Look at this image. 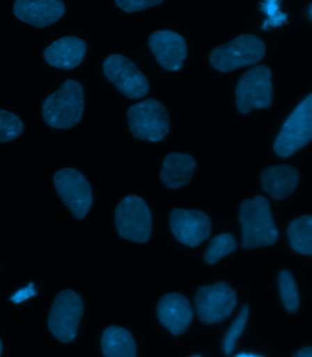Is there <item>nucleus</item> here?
Wrapping results in <instances>:
<instances>
[{
	"label": "nucleus",
	"mask_w": 312,
	"mask_h": 357,
	"mask_svg": "<svg viewBox=\"0 0 312 357\" xmlns=\"http://www.w3.org/2000/svg\"><path fill=\"white\" fill-rule=\"evenodd\" d=\"M271 76L267 66H259L250 69L239 80L235 96L236 105L241 113L270 107L273 95Z\"/></svg>",
	"instance_id": "6e6552de"
},
{
	"label": "nucleus",
	"mask_w": 312,
	"mask_h": 357,
	"mask_svg": "<svg viewBox=\"0 0 312 357\" xmlns=\"http://www.w3.org/2000/svg\"><path fill=\"white\" fill-rule=\"evenodd\" d=\"M235 248L236 241L234 236L231 234H221L210 242L208 248L204 255V260L207 264L214 265L221 257L234 252Z\"/></svg>",
	"instance_id": "412c9836"
},
{
	"label": "nucleus",
	"mask_w": 312,
	"mask_h": 357,
	"mask_svg": "<svg viewBox=\"0 0 312 357\" xmlns=\"http://www.w3.org/2000/svg\"><path fill=\"white\" fill-rule=\"evenodd\" d=\"M55 189L77 220L86 218L93 204L91 186L77 169L65 168L54 174Z\"/></svg>",
	"instance_id": "9d476101"
},
{
	"label": "nucleus",
	"mask_w": 312,
	"mask_h": 357,
	"mask_svg": "<svg viewBox=\"0 0 312 357\" xmlns=\"http://www.w3.org/2000/svg\"><path fill=\"white\" fill-rule=\"evenodd\" d=\"M162 1L163 0H115L118 7L128 13L147 10L160 4Z\"/></svg>",
	"instance_id": "a878e982"
},
{
	"label": "nucleus",
	"mask_w": 312,
	"mask_h": 357,
	"mask_svg": "<svg viewBox=\"0 0 312 357\" xmlns=\"http://www.w3.org/2000/svg\"><path fill=\"white\" fill-rule=\"evenodd\" d=\"M128 124L136 139L157 142L170 130V120L165 107L154 99L141 102L128 109Z\"/></svg>",
	"instance_id": "39448f33"
},
{
	"label": "nucleus",
	"mask_w": 312,
	"mask_h": 357,
	"mask_svg": "<svg viewBox=\"0 0 312 357\" xmlns=\"http://www.w3.org/2000/svg\"><path fill=\"white\" fill-rule=\"evenodd\" d=\"M84 313V303L77 292L66 289L55 298L48 319L49 330L63 342L77 338L79 324Z\"/></svg>",
	"instance_id": "0eeeda50"
},
{
	"label": "nucleus",
	"mask_w": 312,
	"mask_h": 357,
	"mask_svg": "<svg viewBox=\"0 0 312 357\" xmlns=\"http://www.w3.org/2000/svg\"><path fill=\"white\" fill-rule=\"evenodd\" d=\"M194 356V357H201V356H199V355H194V356Z\"/></svg>",
	"instance_id": "7c9ffc66"
},
{
	"label": "nucleus",
	"mask_w": 312,
	"mask_h": 357,
	"mask_svg": "<svg viewBox=\"0 0 312 357\" xmlns=\"http://www.w3.org/2000/svg\"><path fill=\"white\" fill-rule=\"evenodd\" d=\"M102 351L107 357H135L136 345L132 335L124 328H107L102 337Z\"/></svg>",
	"instance_id": "6ab92c4d"
},
{
	"label": "nucleus",
	"mask_w": 312,
	"mask_h": 357,
	"mask_svg": "<svg viewBox=\"0 0 312 357\" xmlns=\"http://www.w3.org/2000/svg\"><path fill=\"white\" fill-rule=\"evenodd\" d=\"M279 285L285 308L288 312H296L299 306V297L292 274L288 271H281L279 275Z\"/></svg>",
	"instance_id": "4be33fe9"
},
{
	"label": "nucleus",
	"mask_w": 312,
	"mask_h": 357,
	"mask_svg": "<svg viewBox=\"0 0 312 357\" xmlns=\"http://www.w3.org/2000/svg\"><path fill=\"white\" fill-rule=\"evenodd\" d=\"M296 356L312 357V348L311 347L302 348V350H299V352H297L296 354Z\"/></svg>",
	"instance_id": "cd10ccee"
},
{
	"label": "nucleus",
	"mask_w": 312,
	"mask_h": 357,
	"mask_svg": "<svg viewBox=\"0 0 312 357\" xmlns=\"http://www.w3.org/2000/svg\"><path fill=\"white\" fill-rule=\"evenodd\" d=\"M235 356L236 357H260L262 356L256 355V354H254V353L242 352V353L237 354V355H236Z\"/></svg>",
	"instance_id": "c85d7f7f"
},
{
	"label": "nucleus",
	"mask_w": 312,
	"mask_h": 357,
	"mask_svg": "<svg viewBox=\"0 0 312 357\" xmlns=\"http://www.w3.org/2000/svg\"><path fill=\"white\" fill-rule=\"evenodd\" d=\"M36 291H35L34 289V284L31 282L29 284L28 287H26V288L17 291L16 294L10 298V301H13L15 304H19L29 300L30 298L36 296Z\"/></svg>",
	"instance_id": "bb28decb"
},
{
	"label": "nucleus",
	"mask_w": 312,
	"mask_h": 357,
	"mask_svg": "<svg viewBox=\"0 0 312 357\" xmlns=\"http://www.w3.org/2000/svg\"><path fill=\"white\" fill-rule=\"evenodd\" d=\"M312 137V95H309L293 111L276 137L274 149L281 158H288L305 147Z\"/></svg>",
	"instance_id": "20e7f679"
},
{
	"label": "nucleus",
	"mask_w": 312,
	"mask_h": 357,
	"mask_svg": "<svg viewBox=\"0 0 312 357\" xmlns=\"http://www.w3.org/2000/svg\"><path fill=\"white\" fill-rule=\"evenodd\" d=\"M86 52V43L77 37H63L45 49V59L56 68L72 70L80 66Z\"/></svg>",
	"instance_id": "dca6fc26"
},
{
	"label": "nucleus",
	"mask_w": 312,
	"mask_h": 357,
	"mask_svg": "<svg viewBox=\"0 0 312 357\" xmlns=\"http://www.w3.org/2000/svg\"><path fill=\"white\" fill-rule=\"evenodd\" d=\"M196 162L187 154L171 153L165 158L160 178L169 189L182 188L191 181Z\"/></svg>",
	"instance_id": "a211bd4d"
},
{
	"label": "nucleus",
	"mask_w": 312,
	"mask_h": 357,
	"mask_svg": "<svg viewBox=\"0 0 312 357\" xmlns=\"http://www.w3.org/2000/svg\"><path fill=\"white\" fill-rule=\"evenodd\" d=\"M107 78L130 99L141 98L148 92V81L138 67L123 55H111L104 61Z\"/></svg>",
	"instance_id": "9b49d317"
},
{
	"label": "nucleus",
	"mask_w": 312,
	"mask_h": 357,
	"mask_svg": "<svg viewBox=\"0 0 312 357\" xmlns=\"http://www.w3.org/2000/svg\"><path fill=\"white\" fill-rule=\"evenodd\" d=\"M23 123L15 114L0 109V143L16 139L22 133Z\"/></svg>",
	"instance_id": "5701e85b"
},
{
	"label": "nucleus",
	"mask_w": 312,
	"mask_h": 357,
	"mask_svg": "<svg viewBox=\"0 0 312 357\" xmlns=\"http://www.w3.org/2000/svg\"><path fill=\"white\" fill-rule=\"evenodd\" d=\"M249 314V305H244V308L242 309L240 314L236 318L234 324H232L228 332L224 336L223 349L226 356L232 355V353L234 352L236 342H237L239 337H240L244 328H246Z\"/></svg>",
	"instance_id": "b1692460"
},
{
	"label": "nucleus",
	"mask_w": 312,
	"mask_h": 357,
	"mask_svg": "<svg viewBox=\"0 0 312 357\" xmlns=\"http://www.w3.org/2000/svg\"><path fill=\"white\" fill-rule=\"evenodd\" d=\"M265 54V43L259 38L247 34L215 48L210 61L217 71L228 73L240 67L253 66L263 59Z\"/></svg>",
	"instance_id": "7ed1b4c3"
},
{
	"label": "nucleus",
	"mask_w": 312,
	"mask_h": 357,
	"mask_svg": "<svg viewBox=\"0 0 312 357\" xmlns=\"http://www.w3.org/2000/svg\"><path fill=\"white\" fill-rule=\"evenodd\" d=\"M150 47L157 63L168 70L178 71L187 58V46L182 36L171 31L154 32L150 38Z\"/></svg>",
	"instance_id": "ddd939ff"
},
{
	"label": "nucleus",
	"mask_w": 312,
	"mask_h": 357,
	"mask_svg": "<svg viewBox=\"0 0 312 357\" xmlns=\"http://www.w3.org/2000/svg\"><path fill=\"white\" fill-rule=\"evenodd\" d=\"M14 15L23 22L37 28H46L57 22L65 13L61 0H16Z\"/></svg>",
	"instance_id": "4468645a"
},
{
	"label": "nucleus",
	"mask_w": 312,
	"mask_h": 357,
	"mask_svg": "<svg viewBox=\"0 0 312 357\" xmlns=\"http://www.w3.org/2000/svg\"><path fill=\"white\" fill-rule=\"evenodd\" d=\"M170 225L178 241L188 247H197L211 235V219L201 211L173 209Z\"/></svg>",
	"instance_id": "f8f14e48"
},
{
	"label": "nucleus",
	"mask_w": 312,
	"mask_h": 357,
	"mask_svg": "<svg viewBox=\"0 0 312 357\" xmlns=\"http://www.w3.org/2000/svg\"><path fill=\"white\" fill-rule=\"evenodd\" d=\"M291 248L296 252L308 255L312 254V218L304 215L297 218L290 225L288 230Z\"/></svg>",
	"instance_id": "aec40b11"
},
{
	"label": "nucleus",
	"mask_w": 312,
	"mask_h": 357,
	"mask_svg": "<svg viewBox=\"0 0 312 357\" xmlns=\"http://www.w3.org/2000/svg\"><path fill=\"white\" fill-rule=\"evenodd\" d=\"M84 109V89L80 83L68 80L42 105V116L51 128L67 130L78 124Z\"/></svg>",
	"instance_id": "f03ea898"
},
{
	"label": "nucleus",
	"mask_w": 312,
	"mask_h": 357,
	"mask_svg": "<svg viewBox=\"0 0 312 357\" xmlns=\"http://www.w3.org/2000/svg\"><path fill=\"white\" fill-rule=\"evenodd\" d=\"M2 354V342L1 340H0V356H1Z\"/></svg>",
	"instance_id": "c756f323"
},
{
	"label": "nucleus",
	"mask_w": 312,
	"mask_h": 357,
	"mask_svg": "<svg viewBox=\"0 0 312 357\" xmlns=\"http://www.w3.org/2000/svg\"><path fill=\"white\" fill-rule=\"evenodd\" d=\"M299 180L297 169L288 165L270 167L261 176L264 191L275 200H282L292 194Z\"/></svg>",
	"instance_id": "f3484780"
},
{
	"label": "nucleus",
	"mask_w": 312,
	"mask_h": 357,
	"mask_svg": "<svg viewBox=\"0 0 312 357\" xmlns=\"http://www.w3.org/2000/svg\"><path fill=\"white\" fill-rule=\"evenodd\" d=\"M157 318L172 335H182L192 323L194 312L188 298L180 294H169L160 300Z\"/></svg>",
	"instance_id": "2eb2a0df"
},
{
	"label": "nucleus",
	"mask_w": 312,
	"mask_h": 357,
	"mask_svg": "<svg viewBox=\"0 0 312 357\" xmlns=\"http://www.w3.org/2000/svg\"><path fill=\"white\" fill-rule=\"evenodd\" d=\"M239 220L243 229L244 250L272 245L279 238L270 204L264 196L246 200L241 204Z\"/></svg>",
	"instance_id": "f257e3e1"
},
{
	"label": "nucleus",
	"mask_w": 312,
	"mask_h": 357,
	"mask_svg": "<svg viewBox=\"0 0 312 357\" xmlns=\"http://www.w3.org/2000/svg\"><path fill=\"white\" fill-rule=\"evenodd\" d=\"M115 220L121 238L141 244L150 239L153 216L146 202L139 196H127L120 202L116 207Z\"/></svg>",
	"instance_id": "423d86ee"
},
{
	"label": "nucleus",
	"mask_w": 312,
	"mask_h": 357,
	"mask_svg": "<svg viewBox=\"0 0 312 357\" xmlns=\"http://www.w3.org/2000/svg\"><path fill=\"white\" fill-rule=\"evenodd\" d=\"M236 301L234 289L227 283L219 282L198 289L194 303L200 320L206 324H215L232 314Z\"/></svg>",
	"instance_id": "1a4fd4ad"
},
{
	"label": "nucleus",
	"mask_w": 312,
	"mask_h": 357,
	"mask_svg": "<svg viewBox=\"0 0 312 357\" xmlns=\"http://www.w3.org/2000/svg\"><path fill=\"white\" fill-rule=\"evenodd\" d=\"M281 7V0H261L260 10L267 15L262 29L268 31L271 28L279 27L287 23V14L281 13L279 10Z\"/></svg>",
	"instance_id": "393cba45"
}]
</instances>
